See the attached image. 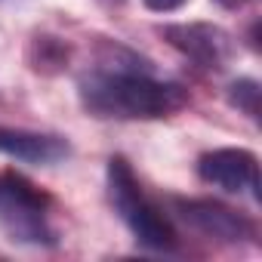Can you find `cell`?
Masks as SVG:
<instances>
[{"mask_svg": "<svg viewBox=\"0 0 262 262\" xmlns=\"http://www.w3.org/2000/svg\"><path fill=\"white\" fill-rule=\"evenodd\" d=\"M83 111L102 120H161L188 105V90L133 65L96 68L77 83Z\"/></svg>", "mask_w": 262, "mask_h": 262, "instance_id": "obj_1", "label": "cell"}, {"mask_svg": "<svg viewBox=\"0 0 262 262\" xmlns=\"http://www.w3.org/2000/svg\"><path fill=\"white\" fill-rule=\"evenodd\" d=\"M68 59V50L56 37H37L31 43V65L37 71H59Z\"/></svg>", "mask_w": 262, "mask_h": 262, "instance_id": "obj_8", "label": "cell"}, {"mask_svg": "<svg viewBox=\"0 0 262 262\" xmlns=\"http://www.w3.org/2000/svg\"><path fill=\"white\" fill-rule=\"evenodd\" d=\"M0 234L13 244L53 247L56 231L50 222V198L25 176L0 173Z\"/></svg>", "mask_w": 262, "mask_h": 262, "instance_id": "obj_3", "label": "cell"}, {"mask_svg": "<svg viewBox=\"0 0 262 262\" xmlns=\"http://www.w3.org/2000/svg\"><path fill=\"white\" fill-rule=\"evenodd\" d=\"M228 102H231L237 111H244L247 117L259 120V83H256L253 77L234 80V83L228 86Z\"/></svg>", "mask_w": 262, "mask_h": 262, "instance_id": "obj_9", "label": "cell"}, {"mask_svg": "<svg viewBox=\"0 0 262 262\" xmlns=\"http://www.w3.org/2000/svg\"><path fill=\"white\" fill-rule=\"evenodd\" d=\"M108 198H111V207L117 210V216L123 219V225L133 231V237L142 247H148L155 253H173L179 247L176 228L155 207V201L142 191L129 161L120 155H114L108 161Z\"/></svg>", "mask_w": 262, "mask_h": 262, "instance_id": "obj_2", "label": "cell"}, {"mask_svg": "<svg viewBox=\"0 0 262 262\" xmlns=\"http://www.w3.org/2000/svg\"><path fill=\"white\" fill-rule=\"evenodd\" d=\"M198 176L228 194H250L253 201L259 198V161L247 148H216L201 155Z\"/></svg>", "mask_w": 262, "mask_h": 262, "instance_id": "obj_4", "label": "cell"}, {"mask_svg": "<svg viewBox=\"0 0 262 262\" xmlns=\"http://www.w3.org/2000/svg\"><path fill=\"white\" fill-rule=\"evenodd\" d=\"M0 155L16 158L22 164L50 167V164L65 161L71 155V145L62 136H53V133H34V129L0 126Z\"/></svg>", "mask_w": 262, "mask_h": 262, "instance_id": "obj_7", "label": "cell"}, {"mask_svg": "<svg viewBox=\"0 0 262 262\" xmlns=\"http://www.w3.org/2000/svg\"><path fill=\"white\" fill-rule=\"evenodd\" d=\"M161 34L167 37V43L173 50H179L182 56H188L194 65L219 71L225 68V62L231 59V37L228 31H222L219 25H207V22H179V25H167L161 28Z\"/></svg>", "mask_w": 262, "mask_h": 262, "instance_id": "obj_6", "label": "cell"}, {"mask_svg": "<svg viewBox=\"0 0 262 262\" xmlns=\"http://www.w3.org/2000/svg\"><path fill=\"white\" fill-rule=\"evenodd\" d=\"M173 210L179 213L182 222H188L204 237H216V241H225V244H241V241L256 237L253 222L247 216H241L237 210L225 207V204L198 201V198H188V201L176 198L173 201Z\"/></svg>", "mask_w": 262, "mask_h": 262, "instance_id": "obj_5", "label": "cell"}, {"mask_svg": "<svg viewBox=\"0 0 262 262\" xmlns=\"http://www.w3.org/2000/svg\"><path fill=\"white\" fill-rule=\"evenodd\" d=\"M142 4L151 13H176V10H182L188 4V0H142Z\"/></svg>", "mask_w": 262, "mask_h": 262, "instance_id": "obj_10", "label": "cell"}]
</instances>
